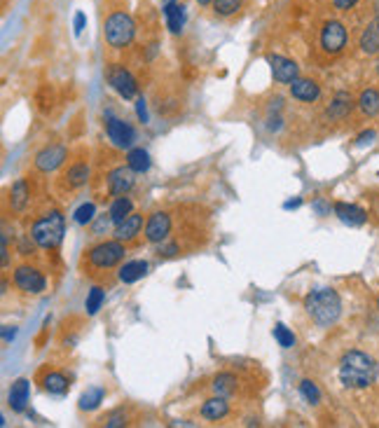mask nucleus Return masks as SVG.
Listing matches in <instances>:
<instances>
[{
  "label": "nucleus",
  "instance_id": "obj_5",
  "mask_svg": "<svg viewBox=\"0 0 379 428\" xmlns=\"http://www.w3.org/2000/svg\"><path fill=\"white\" fill-rule=\"evenodd\" d=\"M103 38L113 50H124L136 38V21L131 19L129 12H113L103 24Z\"/></svg>",
  "mask_w": 379,
  "mask_h": 428
},
{
  "label": "nucleus",
  "instance_id": "obj_47",
  "mask_svg": "<svg viewBox=\"0 0 379 428\" xmlns=\"http://www.w3.org/2000/svg\"><path fill=\"white\" fill-rule=\"evenodd\" d=\"M377 75H379V61H377Z\"/></svg>",
  "mask_w": 379,
  "mask_h": 428
},
{
  "label": "nucleus",
  "instance_id": "obj_10",
  "mask_svg": "<svg viewBox=\"0 0 379 428\" xmlns=\"http://www.w3.org/2000/svg\"><path fill=\"white\" fill-rule=\"evenodd\" d=\"M106 136L115 148L120 150H131L133 140H136V129L129 122L120 120V118H108L106 122Z\"/></svg>",
  "mask_w": 379,
  "mask_h": 428
},
{
  "label": "nucleus",
  "instance_id": "obj_9",
  "mask_svg": "<svg viewBox=\"0 0 379 428\" xmlns=\"http://www.w3.org/2000/svg\"><path fill=\"white\" fill-rule=\"evenodd\" d=\"M133 176H136V171H133L129 164L110 169L106 176V192L110 197H124V194L133 187V183H136Z\"/></svg>",
  "mask_w": 379,
  "mask_h": 428
},
{
  "label": "nucleus",
  "instance_id": "obj_19",
  "mask_svg": "<svg viewBox=\"0 0 379 428\" xmlns=\"http://www.w3.org/2000/svg\"><path fill=\"white\" fill-rule=\"evenodd\" d=\"M358 47L363 54H379V17H375L372 21L365 24V28L360 30Z\"/></svg>",
  "mask_w": 379,
  "mask_h": 428
},
{
  "label": "nucleus",
  "instance_id": "obj_23",
  "mask_svg": "<svg viewBox=\"0 0 379 428\" xmlns=\"http://www.w3.org/2000/svg\"><path fill=\"white\" fill-rule=\"evenodd\" d=\"M28 405V379H17L10 389V407L12 412H24Z\"/></svg>",
  "mask_w": 379,
  "mask_h": 428
},
{
  "label": "nucleus",
  "instance_id": "obj_2",
  "mask_svg": "<svg viewBox=\"0 0 379 428\" xmlns=\"http://www.w3.org/2000/svg\"><path fill=\"white\" fill-rule=\"evenodd\" d=\"M304 309L316 326L330 328L333 323H338L342 314V299L333 288H319L304 297Z\"/></svg>",
  "mask_w": 379,
  "mask_h": 428
},
{
  "label": "nucleus",
  "instance_id": "obj_26",
  "mask_svg": "<svg viewBox=\"0 0 379 428\" xmlns=\"http://www.w3.org/2000/svg\"><path fill=\"white\" fill-rule=\"evenodd\" d=\"M211 389L216 391V396H232L237 393V389H239V379H237L234 375H230V372H220L218 377H213V384Z\"/></svg>",
  "mask_w": 379,
  "mask_h": 428
},
{
  "label": "nucleus",
  "instance_id": "obj_15",
  "mask_svg": "<svg viewBox=\"0 0 379 428\" xmlns=\"http://www.w3.org/2000/svg\"><path fill=\"white\" fill-rule=\"evenodd\" d=\"M162 15L164 21H167V28L174 35H181L183 28H185V19H187V10L181 0H174V3H164L162 5Z\"/></svg>",
  "mask_w": 379,
  "mask_h": 428
},
{
  "label": "nucleus",
  "instance_id": "obj_39",
  "mask_svg": "<svg viewBox=\"0 0 379 428\" xmlns=\"http://www.w3.org/2000/svg\"><path fill=\"white\" fill-rule=\"evenodd\" d=\"M110 223H113V218H106V216H103V218H99V220H96V225H94V230H91V232H94V236H99L101 234V232L103 230H106L108 232V227H110Z\"/></svg>",
  "mask_w": 379,
  "mask_h": 428
},
{
  "label": "nucleus",
  "instance_id": "obj_20",
  "mask_svg": "<svg viewBox=\"0 0 379 428\" xmlns=\"http://www.w3.org/2000/svg\"><path fill=\"white\" fill-rule=\"evenodd\" d=\"M10 204H12V211L17 213H24L28 209L30 204V185L26 178H19L12 183L10 187Z\"/></svg>",
  "mask_w": 379,
  "mask_h": 428
},
{
  "label": "nucleus",
  "instance_id": "obj_35",
  "mask_svg": "<svg viewBox=\"0 0 379 428\" xmlns=\"http://www.w3.org/2000/svg\"><path fill=\"white\" fill-rule=\"evenodd\" d=\"M274 339H277L279 346H284V348L295 346V335H293L284 323H277V326H274Z\"/></svg>",
  "mask_w": 379,
  "mask_h": 428
},
{
  "label": "nucleus",
  "instance_id": "obj_22",
  "mask_svg": "<svg viewBox=\"0 0 379 428\" xmlns=\"http://www.w3.org/2000/svg\"><path fill=\"white\" fill-rule=\"evenodd\" d=\"M145 272H148V262L131 260V262H124V265L120 267L118 279L122 281V283H136L138 279L145 277Z\"/></svg>",
  "mask_w": 379,
  "mask_h": 428
},
{
  "label": "nucleus",
  "instance_id": "obj_18",
  "mask_svg": "<svg viewBox=\"0 0 379 428\" xmlns=\"http://www.w3.org/2000/svg\"><path fill=\"white\" fill-rule=\"evenodd\" d=\"M335 216L344 225H349V227H360V225L368 223V213L356 204H346V201H338L335 204Z\"/></svg>",
  "mask_w": 379,
  "mask_h": 428
},
{
  "label": "nucleus",
  "instance_id": "obj_32",
  "mask_svg": "<svg viewBox=\"0 0 379 428\" xmlns=\"http://www.w3.org/2000/svg\"><path fill=\"white\" fill-rule=\"evenodd\" d=\"M299 396H302L304 400L309 402V405H319L321 402V391L316 387L311 379H304V382H299Z\"/></svg>",
  "mask_w": 379,
  "mask_h": 428
},
{
  "label": "nucleus",
  "instance_id": "obj_1",
  "mask_svg": "<svg viewBox=\"0 0 379 428\" xmlns=\"http://www.w3.org/2000/svg\"><path fill=\"white\" fill-rule=\"evenodd\" d=\"M340 382L344 389H368L377 382L379 377V363L365 351H346L340 360Z\"/></svg>",
  "mask_w": 379,
  "mask_h": 428
},
{
  "label": "nucleus",
  "instance_id": "obj_6",
  "mask_svg": "<svg viewBox=\"0 0 379 428\" xmlns=\"http://www.w3.org/2000/svg\"><path fill=\"white\" fill-rule=\"evenodd\" d=\"M346 42H349V33H346L344 24H342L340 19L323 21L321 33H319V45L328 57H338V54L344 52Z\"/></svg>",
  "mask_w": 379,
  "mask_h": 428
},
{
  "label": "nucleus",
  "instance_id": "obj_4",
  "mask_svg": "<svg viewBox=\"0 0 379 428\" xmlns=\"http://www.w3.org/2000/svg\"><path fill=\"white\" fill-rule=\"evenodd\" d=\"M127 255V243L124 241H101L89 250H84L82 255V269L87 267L84 274H96V272H108V269L118 267Z\"/></svg>",
  "mask_w": 379,
  "mask_h": 428
},
{
  "label": "nucleus",
  "instance_id": "obj_28",
  "mask_svg": "<svg viewBox=\"0 0 379 428\" xmlns=\"http://www.w3.org/2000/svg\"><path fill=\"white\" fill-rule=\"evenodd\" d=\"M131 213H133V201L129 197H115V201L108 209V216L113 218L115 225L122 223V220H124L127 216H131Z\"/></svg>",
  "mask_w": 379,
  "mask_h": 428
},
{
  "label": "nucleus",
  "instance_id": "obj_33",
  "mask_svg": "<svg viewBox=\"0 0 379 428\" xmlns=\"http://www.w3.org/2000/svg\"><path fill=\"white\" fill-rule=\"evenodd\" d=\"M103 299H106V292H103L101 286H94V288L89 290V295H87V302H84V307H87V314H89V316H94L96 311L101 309Z\"/></svg>",
  "mask_w": 379,
  "mask_h": 428
},
{
  "label": "nucleus",
  "instance_id": "obj_3",
  "mask_svg": "<svg viewBox=\"0 0 379 428\" xmlns=\"http://www.w3.org/2000/svg\"><path fill=\"white\" fill-rule=\"evenodd\" d=\"M64 234H66V220L61 216V211L52 209L33 220L28 236L42 250H57L59 243L64 241Z\"/></svg>",
  "mask_w": 379,
  "mask_h": 428
},
{
  "label": "nucleus",
  "instance_id": "obj_29",
  "mask_svg": "<svg viewBox=\"0 0 379 428\" xmlns=\"http://www.w3.org/2000/svg\"><path fill=\"white\" fill-rule=\"evenodd\" d=\"M106 398V389L101 387H91L87 389L84 393L80 396V409L82 412H91V409H96Z\"/></svg>",
  "mask_w": 379,
  "mask_h": 428
},
{
  "label": "nucleus",
  "instance_id": "obj_25",
  "mask_svg": "<svg viewBox=\"0 0 379 428\" xmlns=\"http://www.w3.org/2000/svg\"><path fill=\"white\" fill-rule=\"evenodd\" d=\"M351 108H353L351 94L340 91V94L333 99V103H330V108H328V120H344L346 115L351 113Z\"/></svg>",
  "mask_w": 379,
  "mask_h": 428
},
{
  "label": "nucleus",
  "instance_id": "obj_17",
  "mask_svg": "<svg viewBox=\"0 0 379 428\" xmlns=\"http://www.w3.org/2000/svg\"><path fill=\"white\" fill-rule=\"evenodd\" d=\"M140 230H143V216H140V213H131V216H127L122 223L115 225V239L129 243L140 234Z\"/></svg>",
  "mask_w": 379,
  "mask_h": 428
},
{
  "label": "nucleus",
  "instance_id": "obj_30",
  "mask_svg": "<svg viewBox=\"0 0 379 428\" xmlns=\"http://www.w3.org/2000/svg\"><path fill=\"white\" fill-rule=\"evenodd\" d=\"M213 15L220 17V19H230L237 12L243 8V0H213Z\"/></svg>",
  "mask_w": 379,
  "mask_h": 428
},
{
  "label": "nucleus",
  "instance_id": "obj_7",
  "mask_svg": "<svg viewBox=\"0 0 379 428\" xmlns=\"http://www.w3.org/2000/svg\"><path fill=\"white\" fill-rule=\"evenodd\" d=\"M15 286L26 295H40L47 288V279L38 267L33 265H19L15 269Z\"/></svg>",
  "mask_w": 379,
  "mask_h": 428
},
{
  "label": "nucleus",
  "instance_id": "obj_31",
  "mask_svg": "<svg viewBox=\"0 0 379 428\" xmlns=\"http://www.w3.org/2000/svg\"><path fill=\"white\" fill-rule=\"evenodd\" d=\"M127 164L136 171V174H145L150 169V155L143 148H131L127 152Z\"/></svg>",
  "mask_w": 379,
  "mask_h": 428
},
{
  "label": "nucleus",
  "instance_id": "obj_8",
  "mask_svg": "<svg viewBox=\"0 0 379 428\" xmlns=\"http://www.w3.org/2000/svg\"><path fill=\"white\" fill-rule=\"evenodd\" d=\"M108 82H110V87L118 91V94H120L124 101L136 99L138 82H136V77H133L131 73L127 71L122 64H113V66L108 68Z\"/></svg>",
  "mask_w": 379,
  "mask_h": 428
},
{
  "label": "nucleus",
  "instance_id": "obj_24",
  "mask_svg": "<svg viewBox=\"0 0 379 428\" xmlns=\"http://www.w3.org/2000/svg\"><path fill=\"white\" fill-rule=\"evenodd\" d=\"M356 106L360 110V115H365V118H375L379 115V89H363L356 101Z\"/></svg>",
  "mask_w": 379,
  "mask_h": 428
},
{
  "label": "nucleus",
  "instance_id": "obj_43",
  "mask_svg": "<svg viewBox=\"0 0 379 428\" xmlns=\"http://www.w3.org/2000/svg\"><path fill=\"white\" fill-rule=\"evenodd\" d=\"M84 24H87V17H84L82 12H77V15H75V21H73V26H75V35H80V33H82Z\"/></svg>",
  "mask_w": 379,
  "mask_h": 428
},
{
  "label": "nucleus",
  "instance_id": "obj_12",
  "mask_svg": "<svg viewBox=\"0 0 379 428\" xmlns=\"http://www.w3.org/2000/svg\"><path fill=\"white\" fill-rule=\"evenodd\" d=\"M171 234V216L167 211H155L145 220V241L148 243H162Z\"/></svg>",
  "mask_w": 379,
  "mask_h": 428
},
{
  "label": "nucleus",
  "instance_id": "obj_36",
  "mask_svg": "<svg viewBox=\"0 0 379 428\" xmlns=\"http://www.w3.org/2000/svg\"><path fill=\"white\" fill-rule=\"evenodd\" d=\"M181 253V243L178 241H162V243H157V255L160 258H176V255Z\"/></svg>",
  "mask_w": 379,
  "mask_h": 428
},
{
  "label": "nucleus",
  "instance_id": "obj_38",
  "mask_svg": "<svg viewBox=\"0 0 379 428\" xmlns=\"http://www.w3.org/2000/svg\"><path fill=\"white\" fill-rule=\"evenodd\" d=\"M358 3L360 0H333V8L340 10V12H349V10L356 8Z\"/></svg>",
  "mask_w": 379,
  "mask_h": 428
},
{
  "label": "nucleus",
  "instance_id": "obj_13",
  "mask_svg": "<svg viewBox=\"0 0 379 428\" xmlns=\"http://www.w3.org/2000/svg\"><path fill=\"white\" fill-rule=\"evenodd\" d=\"M267 64H270L272 77L279 84H290L299 77V66L293 59H286L281 54H267Z\"/></svg>",
  "mask_w": 379,
  "mask_h": 428
},
{
  "label": "nucleus",
  "instance_id": "obj_11",
  "mask_svg": "<svg viewBox=\"0 0 379 428\" xmlns=\"http://www.w3.org/2000/svg\"><path fill=\"white\" fill-rule=\"evenodd\" d=\"M66 160H68V148L61 143H54V145H47V148H42L38 155H35V169L40 171V174H52V171H57L59 167H64Z\"/></svg>",
  "mask_w": 379,
  "mask_h": 428
},
{
  "label": "nucleus",
  "instance_id": "obj_42",
  "mask_svg": "<svg viewBox=\"0 0 379 428\" xmlns=\"http://www.w3.org/2000/svg\"><path fill=\"white\" fill-rule=\"evenodd\" d=\"M136 113H138V120L145 124V122H148V108H145V101H143V99L136 101Z\"/></svg>",
  "mask_w": 379,
  "mask_h": 428
},
{
  "label": "nucleus",
  "instance_id": "obj_37",
  "mask_svg": "<svg viewBox=\"0 0 379 428\" xmlns=\"http://www.w3.org/2000/svg\"><path fill=\"white\" fill-rule=\"evenodd\" d=\"M103 421H106V426H108V428L127 426V412H124V409H115V412H110Z\"/></svg>",
  "mask_w": 379,
  "mask_h": 428
},
{
  "label": "nucleus",
  "instance_id": "obj_41",
  "mask_svg": "<svg viewBox=\"0 0 379 428\" xmlns=\"http://www.w3.org/2000/svg\"><path fill=\"white\" fill-rule=\"evenodd\" d=\"M17 337V328L15 326H3V344H10Z\"/></svg>",
  "mask_w": 379,
  "mask_h": 428
},
{
  "label": "nucleus",
  "instance_id": "obj_21",
  "mask_svg": "<svg viewBox=\"0 0 379 428\" xmlns=\"http://www.w3.org/2000/svg\"><path fill=\"white\" fill-rule=\"evenodd\" d=\"M230 414V402L225 400V396H216V398H209L201 405V417L209 421H220Z\"/></svg>",
  "mask_w": 379,
  "mask_h": 428
},
{
  "label": "nucleus",
  "instance_id": "obj_34",
  "mask_svg": "<svg viewBox=\"0 0 379 428\" xmlns=\"http://www.w3.org/2000/svg\"><path fill=\"white\" fill-rule=\"evenodd\" d=\"M94 218H96V206L91 204V201L77 206L75 213H73V220H75L77 225H89V223H94Z\"/></svg>",
  "mask_w": 379,
  "mask_h": 428
},
{
  "label": "nucleus",
  "instance_id": "obj_27",
  "mask_svg": "<svg viewBox=\"0 0 379 428\" xmlns=\"http://www.w3.org/2000/svg\"><path fill=\"white\" fill-rule=\"evenodd\" d=\"M68 387H71L68 377L61 375V372H47V375L42 377V389L52 396H64L66 391H68Z\"/></svg>",
  "mask_w": 379,
  "mask_h": 428
},
{
  "label": "nucleus",
  "instance_id": "obj_46",
  "mask_svg": "<svg viewBox=\"0 0 379 428\" xmlns=\"http://www.w3.org/2000/svg\"><path fill=\"white\" fill-rule=\"evenodd\" d=\"M199 8H209V5H213V0H197Z\"/></svg>",
  "mask_w": 379,
  "mask_h": 428
},
{
  "label": "nucleus",
  "instance_id": "obj_40",
  "mask_svg": "<svg viewBox=\"0 0 379 428\" xmlns=\"http://www.w3.org/2000/svg\"><path fill=\"white\" fill-rule=\"evenodd\" d=\"M377 138V133L375 131H363V133H360V136H358V140H356V145H360V148H363V145H370L372 143V140H375Z\"/></svg>",
  "mask_w": 379,
  "mask_h": 428
},
{
  "label": "nucleus",
  "instance_id": "obj_45",
  "mask_svg": "<svg viewBox=\"0 0 379 428\" xmlns=\"http://www.w3.org/2000/svg\"><path fill=\"white\" fill-rule=\"evenodd\" d=\"M302 204V199H293V201H286V209H297Z\"/></svg>",
  "mask_w": 379,
  "mask_h": 428
},
{
  "label": "nucleus",
  "instance_id": "obj_16",
  "mask_svg": "<svg viewBox=\"0 0 379 428\" xmlns=\"http://www.w3.org/2000/svg\"><path fill=\"white\" fill-rule=\"evenodd\" d=\"M290 96L295 101L302 103H314L321 96V87L316 80H309V77H297V80L290 82Z\"/></svg>",
  "mask_w": 379,
  "mask_h": 428
},
{
  "label": "nucleus",
  "instance_id": "obj_14",
  "mask_svg": "<svg viewBox=\"0 0 379 428\" xmlns=\"http://www.w3.org/2000/svg\"><path fill=\"white\" fill-rule=\"evenodd\" d=\"M89 183V164L84 160H75L68 169L61 174V187L66 192H75Z\"/></svg>",
  "mask_w": 379,
  "mask_h": 428
},
{
  "label": "nucleus",
  "instance_id": "obj_48",
  "mask_svg": "<svg viewBox=\"0 0 379 428\" xmlns=\"http://www.w3.org/2000/svg\"><path fill=\"white\" fill-rule=\"evenodd\" d=\"M377 309H379V297H377Z\"/></svg>",
  "mask_w": 379,
  "mask_h": 428
},
{
  "label": "nucleus",
  "instance_id": "obj_44",
  "mask_svg": "<svg viewBox=\"0 0 379 428\" xmlns=\"http://www.w3.org/2000/svg\"><path fill=\"white\" fill-rule=\"evenodd\" d=\"M10 265V248H8V234H3V267Z\"/></svg>",
  "mask_w": 379,
  "mask_h": 428
}]
</instances>
